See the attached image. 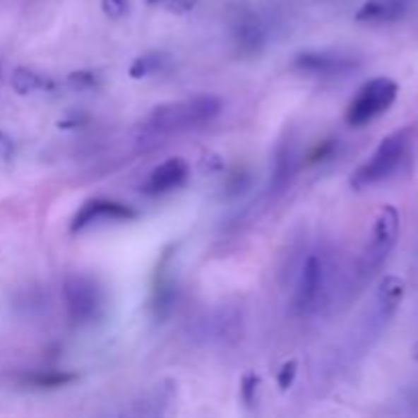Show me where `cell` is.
<instances>
[{"mask_svg": "<svg viewBox=\"0 0 418 418\" xmlns=\"http://www.w3.org/2000/svg\"><path fill=\"white\" fill-rule=\"evenodd\" d=\"M13 153H15V141L4 131H0V157L2 160H11Z\"/></svg>", "mask_w": 418, "mask_h": 418, "instance_id": "obj_26", "label": "cell"}, {"mask_svg": "<svg viewBox=\"0 0 418 418\" xmlns=\"http://www.w3.org/2000/svg\"><path fill=\"white\" fill-rule=\"evenodd\" d=\"M100 8L109 18H121L127 15L129 0H102Z\"/></svg>", "mask_w": 418, "mask_h": 418, "instance_id": "obj_24", "label": "cell"}, {"mask_svg": "<svg viewBox=\"0 0 418 418\" xmlns=\"http://www.w3.org/2000/svg\"><path fill=\"white\" fill-rule=\"evenodd\" d=\"M174 255H176V245H169L165 251H162L155 273H153V290H151V302L149 309L151 314L157 323L165 321L172 310L176 306V298H178V286L174 280Z\"/></svg>", "mask_w": 418, "mask_h": 418, "instance_id": "obj_7", "label": "cell"}, {"mask_svg": "<svg viewBox=\"0 0 418 418\" xmlns=\"http://www.w3.org/2000/svg\"><path fill=\"white\" fill-rule=\"evenodd\" d=\"M327 288V263L321 253H310L296 282L294 310L298 314H312L323 304V292Z\"/></svg>", "mask_w": 418, "mask_h": 418, "instance_id": "obj_6", "label": "cell"}, {"mask_svg": "<svg viewBox=\"0 0 418 418\" xmlns=\"http://www.w3.org/2000/svg\"><path fill=\"white\" fill-rule=\"evenodd\" d=\"M157 2H162V0H147V4H157Z\"/></svg>", "mask_w": 418, "mask_h": 418, "instance_id": "obj_29", "label": "cell"}, {"mask_svg": "<svg viewBox=\"0 0 418 418\" xmlns=\"http://www.w3.org/2000/svg\"><path fill=\"white\" fill-rule=\"evenodd\" d=\"M86 123H88V117H86L84 112H70V114H66L64 119H59V121H57V127L76 129V127L86 125Z\"/></svg>", "mask_w": 418, "mask_h": 418, "instance_id": "obj_25", "label": "cell"}, {"mask_svg": "<svg viewBox=\"0 0 418 418\" xmlns=\"http://www.w3.org/2000/svg\"><path fill=\"white\" fill-rule=\"evenodd\" d=\"M359 66L357 57L339 52H300L294 55L292 68L310 76H343Z\"/></svg>", "mask_w": 418, "mask_h": 418, "instance_id": "obj_9", "label": "cell"}, {"mask_svg": "<svg viewBox=\"0 0 418 418\" xmlns=\"http://www.w3.org/2000/svg\"><path fill=\"white\" fill-rule=\"evenodd\" d=\"M337 149H339V141L337 139H325V141H321L306 155V164H323V162H328L330 157H335Z\"/></svg>", "mask_w": 418, "mask_h": 418, "instance_id": "obj_21", "label": "cell"}, {"mask_svg": "<svg viewBox=\"0 0 418 418\" xmlns=\"http://www.w3.org/2000/svg\"><path fill=\"white\" fill-rule=\"evenodd\" d=\"M296 174V157L294 149L288 143H280L275 149V157L272 165V180H270V194L277 196L288 190L292 178Z\"/></svg>", "mask_w": 418, "mask_h": 418, "instance_id": "obj_13", "label": "cell"}, {"mask_svg": "<svg viewBox=\"0 0 418 418\" xmlns=\"http://www.w3.org/2000/svg\"><path fill=\"white\" fill-rule=\"evenodd\" d=\"M296 376H298V362L296 359H290L286 364H282V367L277 369V376H275V382H277V388L282 392H288L294 382H296Z\"/></svg>", "mask_w": 418, "mask_h": 418, "instance_id": "obj_22", "label": "cell"}, {"mask_svg": "<svg viewBox=\"0 0 418 418\" xmlns=\"http://www.w3.org/2000/svg\"><path fill=\"white\" fill-rule=\"evenodd\" d=\"M249 186H251V176H249L245 169H237V172H233V174L227 178L222 190H225V196H227V198H235V196L245 194V192L249 190Z\"/></svg>", "mask_w": 418, "mask_h": 418, "instance_id": "obj_19", "label": "cell"}, {"mask_svg": "<svg viewBox=\"0 0 418 418\" xmlns=\"http://www.w3.org/2000/svg\"><path fill=\"white\" fill-rule=\"evenodd\" d=\"M11 86L20 96L33 94V92L55 90V82L49 76H43V73L29 70V68H17L11 78Z\"/></svg>", "mask_w": 418, "mask_h": 418, "instance_id": "obj_15", "label": "cell"}, {"mask_svg": "<svg viewBox=\"0 0 418 418\" xmlns=\"http://www.w3.org/2000/svg\"><path fill=\"white\" fill-rule=\"evenodd\" d=\"M400 235V213L392 204H383L376 215L371 233L367 239L364 253H362V270L365 273L376 272L392 253Z\"/></svg>", "mask_w": 418, "mask_h": 418, "instance_id": "obj_5", "label": "cell"}, {"mask_svg": "<svg viewBox=\"0 0 418 418\" xmlns=\"http://www.w3.org/2000/svg\"><path fill=\"white\" fill-rule=\"evenodd\" d=\"M167 61H169V57L162 52H147V54L133 59V64L129 68V76L133 80H143V78H149L153 73L162 72Z\"/></svg>", "mask_w": 418, "mask_h": 418, "instance_id": "obj_16", "label": "cell"}, {"mask_svg": "<svg viewBox=\"0 0 418 418\" xmlns=\"http://www.w3.org/2000/svg\"><path fill=\"white\" fill-rule=\"evenodd\" d=\"M410 4L412 0H365L355 13V20L365 25L396 23L408 13Z\"/></svg>", "mask_w": 418, "mask_h": 418, "instance_id": "obj_11", "label": "cell"}, {"mask_svg": "<svg viewBox=\"0 0 418 418\" xmlns=\"http://www.w3.org/2000/svg\"><path fill=\"white\" fill-rule=\"evenodd\" d=\"M412 357L418 362V343L414 347H412Z\"/></svg>", "mask_w": 418, "mask_h": 418, "instance_id": "obj_28", "label": "cell"}, {"mask_svg": "<svg viewBox=\"0 0 418 418\" xmlns=\"http://www.w3.org/2000/svg\"><path fill=\"white\" fill-rule=\"evenodd\" d=\"M61 292L72 323L88 325L100 318L104 310V292L94 277L86 273H70L64 280Z\"/></svg>", "mask_w": 418, "mask_h": 418, "instance_id": "obj_4", "label": "cell"}, {"mask_svg": "<svg viewBox=\"0 0 418 418\" xmlns=\"http://www.w3.org/2000/svg\"><path fill=\"white\" fill-rule=\"evenodd\" d=\"M190 178V165L182 157H167L165 162L155 165L145 182L141 184V192L147 196H162L182 188Z\"/></svg>", "mask_w": 418, "mask_h": 418, "instance_id": "obj_10", "label": "cell"}, {"mask_svg": "<svg viewBox=\"0 0 418 418\" xmlns=\"http://www.w3.org/2000/svg\"><path fill=\"white\" fill-rule=\"evenodd\" d=\"M406 292V284L398 275H386L382 277L378 292H376V309H378V316L382 321H388L398 306H400L402 298Z\"/></svg>", "mask_w": 418, "mask_h": 418, "instance_id": "obj_14", "label": "cell"}, {"mask_svg": "<svg viewBox=\"0 0 418 418\" xmlns=\"http://www.w3.org/2000/svg\"><path fill=\"white\" fill-rule=\"evenodd\" d=\"M398 98V84L392 78H374L367 80L353 96L345 110L349 127H365L374 119L382 117Z\"/></svg>", "mask_w": 418, "mask_h": 418, "instance_id": "obj_3", "label": "cell"}, {"mask_svg": "<svg viewBox=\"0 0 418 418\" xmlns=\"http://www.w3.org/2000/svg\"><path fill=\"white\" fill-rule=\"evenodd\" d=\"M414 127H402L388 137H383L376 151L369 155V160L362 164L351 176V188L353 190H365L369 186L383 182L392 178L400 169L412 145Z\"/></svg>", "mask_w": 418, "mask_h": 418, "instance_id": "obj_1", "label": "cell"}, {"mask_svg": "<svg viewBox=\"0 0 418 418\" xmlns=\"http://www.w3.org/2000/svg\"><path fill=\"white\" fill-rule=\"evenodd\" d=\"M259 376H255L253 371H247L243 378H241V400L247 408H253L255 402H257V392H259Z\"/></svg>", "mask_w": 418, "mask_h": 418, "instance_id": "obj_20", "label": "cell"}, {"mask_svg": "<svg viewBox=\"0 0 418 418\" xmlns=\"http://www.w3.org/2000/svg\"><path fill=\"white\" fill-rule=\"evenodd\" d=\"M198 169H201V174H218L225 169V160L217 151H204L201 162H198Z\"/></svg>", "mask_w": 418, "mask_h": 418, "instance_id": "obj_23", "label": "cell"}, {"mask_svg": "<svg viewBox=\"0 0 418 418\" xmlns=\"http://www.w3.org/2000/svg\"><path fill=\"white\" fill-rule=\"evenodd\" d=\"M165 4L174 13H188L194 6V0H167Z\"/></svg>", "mask_w": 418, "mask_h": 418, "instance_id": "obj_27", "label": "cell"}, {"mask_svg": "<svg viewBox=\"0 0 418 418\" xmlns=\"http://www.w3.org/2000/svg\"><path fill=\"white\" fill-rule=\"evenodd\" d=\"M68 86L78 92L96 90L100 86V76L92 70H78V72H70L66 78Z\"/></svg>", "mask_w": 418, "mask_h": 418, "instance_id": "obj_18", "label": "cell"}, {"mask_svg": "<svg viewBox=\"0 0 418 418\" xmlns=\"http://www.w3.org/2000/svg\"><path fill=\"white\" fill-rule=\"evenodd\" d=\"M78 380V374L72 371H35L25 376V383L41 388V390H55V388H64L70 386Z\"/></svg>", "mask_w": 418, "mask_h": 418, "instance_id": "obj_17", "label": "cell"}, {"mask_svg": "<svg viewBox=\"0 0 418 418\" xmlns=\"http://www.w3.org/2000/svg\"><path fill=\"white\" fill-rule=\"evenodd\" d=\"M139 218V213L123 202L109 201V198H90L86 201L78 213L72 217L70 222V231L72 233H82L84 229H88L92 225H98L102 220H135Z\"/></svg>", "mask_w": 418, "mask_h": 418, "instance_id": "obj_8", "label": "cell"}, {"mask_svg": "<svg viewBox=\"0 0 418 418\" xmlns=\"http://www.w3.org/2000/svg\"><path fill=\"white\" fill-rule=\"evenodd\" d=\"M233 39L239 54L243 57H253L261 54L265 45V27L255 15H243L233 25Z\"/></svg>", "mask_w": 418, "mask_h": 418, "instance_id": "obj_12", "label": "cell"}, {"mask_svg": "<svg viewBox=\"0 0 418 418\" xmlns=\"http://www.w3.org/2000/svg\"><path fill=\"white\" fill-rule=\"evenodd\" d=\"M220 110H222L220 98L213 94H201L188 100L165 102L155 107L149 114V127L160 133L202 127L206 123H213L220 114Z\"/></svg>", "mask_w": 418, "mask_h": 418, "instance_id": "obj_2", "label": "cell"}]
</instances>
